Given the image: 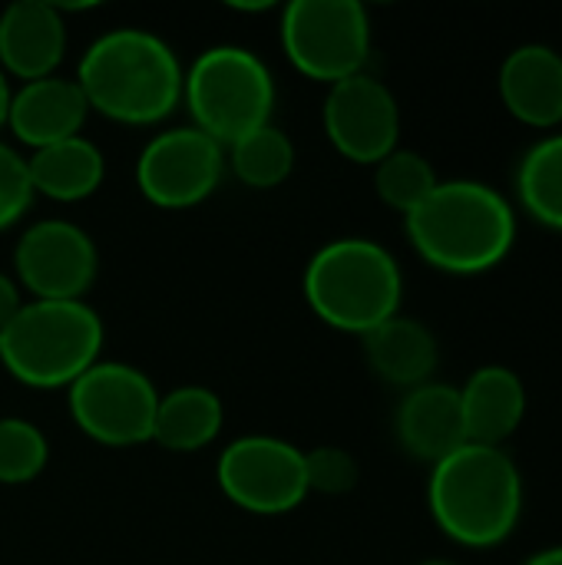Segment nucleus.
<instances>
[{"label":"nucleus","instance_id":"f257e3e1","mask_svg":"<svg viewBox=\"0 0 562 565\" xmlns=\"http://www.w3.org/2000/svg\"><path fill=\"white\" fill-rule=\"evenodd\" d=\"M427 507L450 543L494 550L520 526L523 473L503 447L460 444L431 467Z\"/></svg>","mask_w":562,"mask_h":565},{"label":"nucleus","instance_id":"f03ea898","mask_svg":"<svg viewBox=\"0 0 562 565\" xmlns=\"http://www.w3.org/2000/svg\"><path fill=\"white\" fill-rule=\"evenodd\" d=\"M414 252L447 275H484L497 268L517 242L513 205L487 182L447 179L404 215Z\"/></svg>","mask_w":562,"mask_h":565},{"label":"nucleus","instance_id":"7ed1b4c3","mask_svg":"<svg viewBox=\"0 0 562 565\" xmlns=\"http://www.w3.org/2000/svg\"><path fill=\"white\" fill-rule=\"evenodd\" d=\"M182 76L172 46L139 26L96 36L76 66L89 109L123 126L162 122L182 103Z\"/></svg>","mask_w":562,"mask_h":565},{"label":"nucleus","instance_id":"20e7f679","mask_svg":"<svg viewBox=\"0 0 562 565\" xmlns=\"http://www.w3.org/2000/svg\"><path fill=\"white\" fill-rule=\"evenodd\" d=\"M401 265L371 238H335L305 268L308 308L344 334H371L401 311Z\"/></svg>","mask_w":562,"mask_h":565},{"label":"nucleus","instance_id":"39448f33","mask_svg":"<svg viewBox=\"0 0 562 565\" xmlns=\"http://www.w3.org/2000/svg\"><path fill=\"white\" fill-rule=\"evenodd\" d=\"M103 348V321L86 301H26L0 331L3 371L36 391L70 387Z\"/></svg>","mask_w":562,"mask_h":565},{"label":"nucleus","instance_id":"423d86ee","mask_svg":"<svg viewBox=\"0 0 562 565\" xmlns=\"http://www.w3.org/2000/svg\"><path fill=\"white\" fill-rule=\"evenodd\" d=\"M182 103L192 113V126L229 149L272 122L275 76L245 46H209L182 76Z\"/></svg>","mask_w":562,"mask_h":565},{"label":"nucleus","instance_id":"0eeeda50","mask_svg":"<svg viewBox=\"0 0 562 565\" xmlns=\"http://www.w3.org/2000/svg\"><path fill=\"white\" fill-rule=\"evenodd\" d=\"M282 50L301 76L335 86L364 73L371 17L358 0H295L282 10Z\"/></svg>","mask_w":562,"mask_h":565},{"label":"nucleus","instance_id":"6e6552de","mask_svg":"<svg viewBox=\"0 0 562 565\" xmlns=\"http://www.w3.org/2000/svg\"><path fill=\"white\" fill-rule=\"evenodd\" d=\"M66 391L70 417L89 440L103 447H136L152 440L159 391L139 367L96 361Z\"/></svg>","mask_w":562,"mask_h":565},{"label":"nucleus","instance_id":"1a4fd4ad","mask_svg":"<svg viewBox=\"0 0 562 565\" xmlns=\"http://www.w3.org/2000/svg\"><path fill=\"white\" fill-rule=\"evenodd\" d=\"M219 490L229 503L255 516H282L305 503V454L278 437H242L229 444L215 467Z\"/></svg>","mask_w":562,"mask_h":565},{"label":"nucleus","instance_id":"9d476101","mask_svg":"<svg viewBox=\"0 0 562 565\" xmlns=\"http://www.w3.org/2000/svg\"><path fill=\"white\" fill-rule=\"evenodd\" d=\"M222 175L225 149L195 126L152 136L136 159V185L159 209H192L205 202Z\"/></svg>","mask_w":562,"mask_h":565},{"label":"nucleus","instance_id":"9b49d317","mask_svg":"<svg viewBox=\"0 0 562 565\" xmlns=\"http://www.w3.org/2000/svg\"><path fill=\"white\" fill-rule=\"evenodd\" d=\"M17 285L36 301H83L99 271V255L93 238L66 222L43 218L30 225L13 248Z\"/></svg>","mask_w":562,"mask_h":565},{"label":"nucleus","instance_id":"f8f14e48","mask_svg":"<svg viewBox=\"0 0 562 565\" xmlns=\"http://www.w3.org/2000/svg\"><path fill=\"white\" fill-rule=\"evenodd\" d=\"M325 132L348 162L378 166L397 149L401 106L378 76H348L328 89Z\"/></svg>","mask_w":562,"mask_h":565},{"label":"nucleus","instance_id":"ddd939ff","mask_svg":"<svg viewBox=\"0 0 562 565\" xmlns=\"http://www.w3.org/2000/svg\"><path fill=\"white\" fill-rule=\"evenodd\" d=\"M66 53L63 10L50 0H17L0 13V70L23 83L53 76Z\"/></svg>","mask_w":562,"mask_h":565},{"label":"nucleus","instance_id":"4468645a","mask_svg":"<svg viewBox=\"0 0 562 565\" xmlns=\"http://www.w3.org/2000/svg\"><path fill=\"white\" fill-rule=\"evenodd\" d=\"M86 116H89V103L79 83L53 73L13 89L7 129L36 152L53 142L79 136Z\"/></svg>","mask_w":562,"mask_h":565},{"label":"nucleus","instance_id":"2eb2a0df","mask_svg":"<svg viewBox=\"0 0 562 565\" xmlns=\"http://www.w3.org/2000/svg\"><path fill=\"white\" fill-rule=\"evenodd\" d=\"M500 99L513 119L533 129L562 122V53L547 43H523L500 66Z\"/></svg>","mask_w":562,"mask_h":565},{"label":"nucleus","instance_id":"dca6fc26","mask_svg":"<svg viewBox=\"0 0 562 565\" xmlns=\"http://www.w3.org/2000/svg\"><path fill=\"white\" fill-rule=\"evenodd\" d=\"M457 391L467 444L503 447L520 430L527 417V387L517 371L503 364H484Z\"/></svg>","mask_w":562,"mask_h":565},{"label":"nucleus","instance_id":"f3484780","mask_svg":"<svg viewBox=\"0 0 562 565\" xmlns=\"http://www.w3.org/2000/svg\"><path fill=\"white\" fill-rule=\"evenodd\" d=\"M394 430L401 447L424 463H437L447 454H454L460 444H467L464 434V414H460V391L450 384H421L404 394Z\"/></svg>","mask_w":562,"mask_h":565},{"label":"nucleus","instance_id":"a211bd4d","mask_svg":"<svg viewBox=\"0 0 562 565\" xmlns=\"http://www.w3.org/2000/svg\"><path fill=\"white\" fill-rule=\"evenodd\" d=\"M364 358L384 384L414 391L421 384H431L441 364V348L427 324L394 315L391 321L364 334Z\"/></svg>","mask_w":562,"mask_h":565},{"label":"nucleus","instance_id":"6ab92c4d","mask_svg":"<svg viewBox=\"0 0 562 565\" xmlns=\"http://www.w3.org/2000/svg\"><path fill=\"white\" fill-rule=\"evenodd\" d=\"M33 195H46L53 202H79L89 199L106 175V159L96 142L86 136H73L36 149L26 159Z\"/></svg>","mask_w":562,"mask_h":565},{"label":"nucleus","instance_id":"aec40b11","mask_svg":"<svg viewBox=\"0 0 562 565\" xmlns=\"http://www.w3.org/2000/svg\"><path fill=\"white\" fill-rule=\"evenodd\" d=\"M225 424V411L215 391L189 384L169 394H159L156 420H152V444L169 454H195L205 450Z\"/></svg>","mask_w":562,"mask_h":565},{"label":"nucleus","instance_id":"412c9836","mask_svg":"<svg viewBox=\"0 0 562 565\" xmlns=\"http://www.w3.org/2000/svg\"><path fill=\"white\" fill-rule=\"evenodd\" d=\"M517 195L533 222L562 232V132L523 152L517 166Z\"/></svg>","mask_w":562,"mask_h":565},{"label":"nucleus","instance_id":"4be33fe9","mask_svg":"<svg viewBox=\"0 0 562 565\" xmlns=\"http://www.w3.org/2000/svg\"><path fill=\"white\" fill-rule=\"evenodd\" d=\"M225 166L248 189H278L295 172V142L278 126H262L225 149Z\"/></svg>","mask_w":562,"mask_h":565},{"label":"nucleus","instance_id":"5701e85b","mask_svg":"<svg viewBox=\"0 0 562 565\" xmlns=\"http://www.w3.org/2000/svg\"><path fill=\"white\" fill-rule=\"evenodd\" d=\"M434 166L414 152V149H394L388 159L374 166V189L384 205H391L401 215H411L434 189H437Z\"/></svg>","mask_w":562,"mask_h":565},{"label":"nucleus","instance_id":"b1692460","mask_svg":"<svg viewBox=\"0 0 562 565\" xmlns=\"http://www.w3.org/2000/svg\"><path fill=\"white\" fill-rule=\"evenodd\" d=\"M46 460H50V447L36 424L20 420V417L0 420V483L3 487L33 483L43 473Z\"/></svg>","mask_w":562,"mask_h":565},{"label":"nucleus","instance_id":"393cba45","mask_svg":"<svg viewBox=\"0 0 562 565\" xmlns=\"http://www.w3.org/2000/svg\"><path fill=\"white\" fill-rule=\"evenodd\" d=\"M305 477H308V493H325V497H341L358 487V460L341 450V447H318L305 454Z\"/></svg>","mask_w":562,"mask_h":565},{"label":"nucleus","instance_id":"a878e982","mask_svg":"<svg viewBox=\"0 0 562 565\" xmlns=\"http://www.w3.org/2000/svg\"><path fill=\"white\" fill-rule=\"evenodd\" d=\"M33 185L26 172V159L0 142V232L20 222L33 205Z\"/></svg>","mask_w":562,"mask_h":565},{"label":"nucleus","instance_id":"bb28decb","mask_svg":"<svg viewBox=\"0 0 562 565\" xmlns=\"http://www.w3.org/2000/svg\"><path fill=\"white\" fill-rule=\"evenodd\" d=\"M20 308H23V301H20V285H17L10 275L0 271V331L17 318Z\"/></svg>","mask_w":562,"mask_h":565},{"label":"nucleus","instance_id":"cd10ccee","mask_svg":"<svg viewBox=\"0 0 562 565\" xmlns=\"http://www.w3.org/2000/svg\"><path fill=\"white\" fill-rule=\"evenodd\" d=\"M523 565H562V546H550V550H540L533 553Z\"/></svg>","mask_w":562,"mask_h":565},{"label":"nucleus","instance_id":"c85d7f7f","mask_svg":"<svg viewBox=\"0 0 562 565\" xmlns=\"http://www.w3.org/2000/svg\"><path fill=\"white\" fill-rule=\"evenodd\" d=\"M10 96H13V89L7 83V73L0 70V129L7 126V116H10Z\"/></svg>","mask_w":562,"mask_h":565},{"label":"nucleus","instance_id":"c756f323","mask_svg":"<svg viewBox=\"0 0 562 565\" xmlns=\"http://www.w3.org/2000/svg\"><path fill=\"white\" fill-rule=\"evenodd\" d=\"M417 565H460V563H450V559H427V563H417Z\"/></svg>","mask_w":562,"mask_h":565}]
</instances>
